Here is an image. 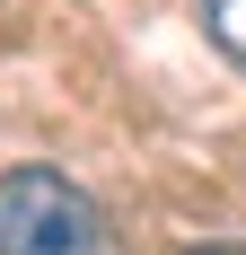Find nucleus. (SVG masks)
I'll return each mask as SVG.
<instances>
[{
    "label": "nucleus",
    "instance_id": "obj_1",
    "mask_svg": "<svg viewBox=\"0 0 246 255\" xmlns=\"http://www.w3.org/2000/svg\"><path fill=\"white\" fill-rule=\"evenodd\" d=\"M0 255H123V247L62 167H9L0 176Z\"/></svg>",
    "mask_w": 246,
    "mask_h": 255
},
{
    "label": "nucleus",
    "instance_id": "obj_2",
    "mask_svg": "<svg viewBox=\"0 0 246 255\" xmlns=\"http://www.w3.org/2000/svg\"><path fill=\"white\" fill-rule=\"evenodd\" d=\"M202 18H211V35H220L229 62H246V0H202Z\"/></svg>",
    "mask_w": 246,
    "mask_h": 255
},
{
    "label": "nucleus",
    "instance_id": "obj_3",
    "mask_svg": "<svg viewBox=\"0 0 246 255\" xmlns=\"http://www.w3.org/2000/svg\"><path fill=\"white\" fill-rule=\"evenodd\" d=\"M185 255H246V247H229V238H220V247H185Z\"/></svg>",
    "mask_w": 246,
    "mask_h": 255
}]
</instances>
